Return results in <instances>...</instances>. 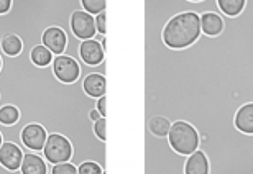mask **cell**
Wrapping results in <instances>:
<instances>
[{
  "instance_id": "27",
  "label": "cell",
  "mask_w": 253,
  "mask_h": 174,
  "mask_svg": "<svg viewBox=\"0 0 253 174\" xmlns=\"http://www.w3.org/2000/svg\"><path fill=\"white\" fill-rule=\"evenodd\" d=\"M13 0H0V15H5L12 10Z\"/></svg>"
},
{
  "instance_id": "17",
  "label": "cell",
  "mask_w": 253,
  "mask_h": 174,
  "mask_svg": "<svg viewBox=\"0 0 253 174\" xmlns=\"http://www.w3.org/2000/svg\"><path fill=\"white\" fill-rule=\"evenodd\" d=\"M145 129L148 130L151 135H155L158 138H168L171 122L163 115H151L150 119L145 120Z\"/></svg>"
},
{
  "instance_id": "14",
  "label": "cell",
  "mask_w": 253,
  "mask_h": 174,
  "mask_svg": "<svg viewBox=\"0 0 253 174\" xmlns=\"http://www.w3.org/2000/svg\"><path fill=\"white\" fill-rule=\"evenodd\" d=\"M211 165L202 150L194 151L184 161V174H209Z\"/></svg>"
},
{
  "instance_id": "11",
  "label": "cell",
  "mask_w": 253,
  "mask_h": 174,
  "mask_svg": "<svg viewBox=\"0 0 253 174\" xmlns=\"http://www.w3.org/2000/svg\"><path fill=\"white\" fill-rule=\"evenodd\" d=\"M43 44L51 51L54 56L64 54V49L68 46V35L59 27H49L43 33Z\"/></svg>"
},
{
  "instance_id": "9",
  "label": "cell",
  "mask_w": 253,
  "mask_h": 174,
  "mask_svg": "<svg viewBox=\"0 0 253 174\" xmlns=\"http://www.w3.org/2000/svg\"><path fill=\"white\" fill-rule=\"evenodd\" d=\"M53 165L44 160L43 155L37 151H28L23 155L20 171L22 174H51Z\"/></svg>"
},
{
  "instance_id": "18",
  "label": "cell",
  "mask_w": 253,
  "mask_h": 174,
  "mask_svg": "<svg viewBox=\"0 0 253 174\" xmlns=\"http://www.w3.org/2000/svg\"><path fill=\"white\" fill-rule=\"evenodd\" d=\"M30 58H32V61L38 66V68H46V66H49L53 63L54 54L44 44H40V46H35V48L32 49Z\"/></svg>"
},
{
  "instance_id": "13",
  "label": "cell",
  "mask_w": 253,
  "mask_h": 174,
  "mask_svg": "<svg viewBox=\"0 0 253 174\" xmlns=\"http://www.w3.org/2000/svg\"><path fill=\"white\" fill-rule=\"evenodd\" d=\"M234 127L245 135H253V102L240 105L234 115Z\"/></svg>"
},
{
  "instance_id": "26",
  "label": "cell",
  "mask_w": 253,
  "mask_h": 174,
  "mask_svg": "<svg viewBox=\"0 0 253 174\" xmlns=\"http://www.w3.org/2000/svg\"><path fill=\"white\" fill-rule=\"evenodd\" d=\"M95 109L100 112V115L102 117H107V97L102 95L100 99H97V105H95Z\"/></svg>"
},
{
  "instance_id": "19",
  "label": "cell",
  "mask_w": 253,
  "mask_h": 174,
  "mask_svg": "<svg viewBox=\"0 0 253 174\" xmlns=\"http://www.w3.org/2000/svg\"><path fill=\"white\" fill-rule=\"evenodd\" d=\"M247 0H217V7H219L222 15L227 17H239L244 12Z\"/></svg>"
},
{
  "instance_id": "15",
  "label": "cell",
  "mask_w": 253,
  "mask_h": 174,
  "mask_svg": "<svg viewBox=\"0 0 253 174\" xmlns=\"http://www.w3.org/2000/svg\"><path fill=\"white\" fill-rule=\"evenodd\" d=\"M201 17V32L207 37H217L224 32V22L219 12H207L199 15Z\"/></svg>"
},
{
  "instance_id": "23",
  "label": "cell",
  "mask_w": 253,
  "mask_h": 174,
  "mask_svg": "<svg viewBox=\"0 0 253 174\" xmlns=\"http://www.w3.org/2000/svg\"><path fill=\"white\" fill-rule=\"evenodd\" d=\"M51 174H78V166H74L71 161L58 163V165H53Z\"/></svg>"
},
{
  "instance_id": "32",
  "label": "cell",
  "mask_w": 253,
  "mask_h": 174,
  "mask_svg": "<svg viewBox=\"0 0 253 174\" xmlns=\"http://www.w3.org/2000/svg\"><path fill=\"white\" fill-rule=\"evenodd\" d=\"M0 71H2V58H0Z\"/></svg>"
},
{
  "instance_id": "4",
  "label": "cell",
  "mask_w": 253,
  "mask_h": 174,
  "mask_svg": "<svg viewBox=\"0 0 253 174\" xmlns=\"http://www.w3.org/2000/svg\"><path fill=\"white\" fill-rule=\"evenodd\" d=\"M230 174H253V135H240L232 156Z\"/></svg>"
},
{
  "instance_id": "16",
  "label": "cell",
  "mask_w": 253,
  "mask_h": 174,
  "mask_svg": "<svg viewBox=\"0 0 253 174\" xmlns=\"http://www.w3.org/2000/svg\"><path fill=\"white\" fill-rule=\"evenodd\" d=\"M105 90H107V79H105L104 74L100 73H94L85 76L84 79V92L94 99H100L102 95H105Z\"/></svg>"
},
{
  "instance_id": "1",
  "label": "cell",
  "mask_w": 253,
  "mask_h": 174,
  "mask_svg": "<svg viewBox=\"0 0 253 174\" xmlns=\"http://www.w3.org/2000/svg\"><path fill=\"white\" fill-rule=\"evenodd\" d=\"M78 10H83L81 0H13L12 10L0 15V109L15 105L20 112V120L7 127L2 138L18 145L25 155L32 150L23 145L22 130L28 124H40L48 135L58 133L71 141L74 166L95 161L105 170V141L95 136L89 117L97 99L84 92L85 76L105 74V61L99 66H85L76 83L64 84L54 76L53 64L37 68L30 58L35 46L43 44L44 30L59 27L68 35L64 54L83 64L81 40L71 30V15Z\"/></svg>"
},
{
  "instance_id": "31",
  "label": "cell",
  "mask_w": 253,
  "mask_h": 174,
  "mask_svg": "<svg viewBox=\"0 0 253 174\" xmlns=\"http://www.w3.org/2000/svg\"><path fill=\"white\" fill-rule=\"evenodd\" d=\"M188 2H202V0H188Z\"/></svg>"
},
{
  "instance_id": "22",
  "label": "cell",
  "mask_w": 253,
  "mask_h": 174,
  "mask_svg": "<svg viewBox=\"0 0 253 174\" xmlns=\"http://www.w3.org/2000/svg\"><path fill=\"white\" fill-rule=\"evenodd\" d=\"M104 168L95 161H84L78 166V174H102Z\"/></svg>"
},
{
  "instance_id": "20",
  "label": "cell",
  "mask_w": 253,
  "mask_h": 174,
  "mask_svg": "<svg viewBox=\"0 0 253 174\" xmlns=\"http://www.w3.org/2000/svg\"><path fill=\"white\" fill-rule=\"evenodd\" d=\"M20 120V112L15 105H5L0 109V124L12 127Z\"/></svg>"
},
{
  "instance_id": "24",
  "label": "cell",
  "mask_w": 253,
  "mask_h": 174,
  "mask_svg": "<svg viewBox=\"0 0 253 174\" xmlns=\"http://www.w3.org/2000/svg\"><path fill=\"white\" fill-rule=\"evenodd\" d=\"M94 133L100 141L107 140V119H105V117L99 119L97 122H94Z\"/></svg>"
},
{
  "instance_id": "33",
  "label": "cell",
  "mask_w": 253,
  "mask_h": 174,
  "mask_svg": "<svg viewBox=\"0 0 253 174\" xmlns=\"http://www.w3.org/2000/svg\"><path fill=\"white\" fill-rule=\"evenodd\" d=\"M102 174H107V171H105V170H104V173H102Z\"/></svg>"
},
{
  "instance_id": "12",
  "label": "cell",
  "mask_w": 253,
  "mask_h": 174,
  "mask_svg": "<svg viewBox=\"0 0 253 174\" xmlns=\"http://www.w3.org/2000/svg\"><path fill=\"white\" fill-rule=\"evenodd\" d=\"M23 151L18 145L12 141H3L0 146V165L5 166L7 170L17 171L22 166Z\"/></svg>"
},
{
  "instance_id": "10",
  "label": "cell",
  "mask_w": 253,
  "mask_h": 174,
  "mask_svg": "<svg viewBox=\"0 0 253 174\" xmlns=\"http://www.w3.org/2000/svg\"><path fill=\"white\" fill-rule=\"evenodd\" d=\"M79 56L87 66H99L105 61V51L100 46V42L94 38L83 40L79 46Z\"/></svg>"
},
{
  "instance_id": "30",
  "label": "cell",
  "mask_w": 253,
  "mask_h": 174,
  "mask_svg": "<svg viewBox=\"0 0 253 174\" xmlns=\"http://www.w3.org/2000/svg\"><path fill=\"white\" fill-rule=\"evenodd\" d=\"M2 143H3V138H2V133H0V146H2Z\"/></svg>"
},
{
  "instance_id": "7",
  "label": "cell",
  "mask_w": 253,
  "mask_h": 174,
  "mask_svg": "<svg viewBox=\"0 0 253 174\" xmlns=\"http://www.w3.org/2000/svg\"><path fill=\"white\" fill-rule=\"evenodd\" d=\"M71 30H73L74 37L83 40L94 38L97 35V27H95L94 15L87 13L85 10H78L71 15Z\"/></svg>"
},
{
  "instance_id": "5",
  "label": "cell",
  "mask_w": 253,
  "mask_h": 174,
  "mask_svg": "<svg viewBox=\"0 0 253 174\" xmlns=\"http://www.w3.org/2000/svg\"><path fill=\"white\" fill-rule=\"evenodd\" d=\"M43 156L44 160L51 165H58V163H66L71 161L73 156V145L66 136L58 135V133H51L46 138L43 148Z\"/></svg>"
},
{
  "instance_id": "6",
  "label": "cell",
  "mask_w": 253,
  "mask_h": 174,
  "mask_svg": "<svg viewBox=\"0 0 253 174\" xmlns=\"http://www.w3.org/2000/svg\"><path fill=\"white\" fill-rule=\"evenodd\" d=\"M51 64H53L54 76H56L61 83L73 84L79 79V76H81L79 63L74 58H71V56H66V54L54 56Z\"/></svg>"
},
{
  "instance_id": "34",
  "label": "cell",
  "mask_w": 253,
  "mask_h": 174,
  "mask_svg": "<svg viewBox=\"0 0 253 174\" xmlns=\"http://www.w3.org/2000/svg\"><path fill=\"white\" fill-rule=\"evenodd\" d=\"M0 168H2V165H0Z\"/></svg>"
},
{
  "instance_id": "29",
  "label": "cell",
  "mask_w": 253,
  "mask_h": 174,
  "mask_svg": "<svg viewBox=\"0 0 253 174\" xmlns=\"http://www.w3.org/2000/svg\"><path fill=\"white\" fill-rule=\"evenodd\" d=\"M100 46H102V49L105 51V53H107V38H102V42H100Z\"/></svg>"
},
{
  "instance_id": "28",
  "label": "cell",
  "mask_w": 253,
  "mask_h": 174,
  "mask_svg": "<svg viewBox=\"0 0 253 174\" xmlns=\"http://www.w3.org/2000/svg\"><path fill=\"white\" fill-rule=\"evenodd\" d=\"M89 117H90V120H92V122H97L99 119H102V115H100V112H99L97 109L90 110V114H89Z\"/></svg>"
},
{
  "instance_id": "2",
  "label": "cell",
  "mask_w": 253,
  "mask_h": 174,
  "mask_svg": "<svg viewBox=\"0 0 253 174\" xmlns=\"http://www.w3.org/2000/svg\"><path fill=\"white\" fill-rule=\"evenodd\" d=\"M201 32V17L194 12H183L171 17L161 30L163 43L169 49H186L194 44Z\"/></svg>"
},
{
  "instance_id": "21",
  "label": "cell",
  "mask_w": 253,
  "mask_h": 174,
  "mask_svg": "<svg viewBox=\"0 0 253 174\" xmlns=\"http://www.w3.org/2000/svg\"><path fill=\"white\" fill-rule=\"evenodd\" d=\"M105 2L107 0H81V5L87 13L99 15L100 12H105Z\"/></svg>"
},
{
  "instance_id": "25",
  "label": "cell",
  "mask_w": 253,
  "mask_h": 174,
  "mask_svg": "<svg viewBox=\"0 0 253 174\" xmlns=\"http://www.w3.org/2000/svg\"><path fill=\"white\" fill-rule=\"evenodd\" d=\"M95 27H97V33L100 35L107 33V15H105V12L95 15Z\"/></svg>"
},
{
  "instance_id": "8",
  "label": "cell",
  "mask_w": 253,
  "mask_h": 174,
  "mask_svg": "<svg viewBox=\"0 0 253 174\" xmlns=\"http://www.w3.org/2000/svg\"><path fill=\"white\" fill-rule=\"evenodd\" d=\"M48 131L44 130V127L40 124H28L22 130V141L23 145L32 151H37L40 155H43V148L46 143Z\"/></svg>"
},
{
  "instance_id": "3",
  "label": "cell",
  "mask_w": 253,
  "mask_h": 174,
  "mask_svg": "<svg viewBox=\"0 0 253 174\" xmlns=\"http://www.w3.org/2000/svg\"><path fill=\"white\" fill-rule=\"evenodd\" d=\"M168 143L178 155L189 156L199 150V133H197L196 127L191 125L189 122L176 120L171 124Z\"/></svg>"
}]
</instances>
